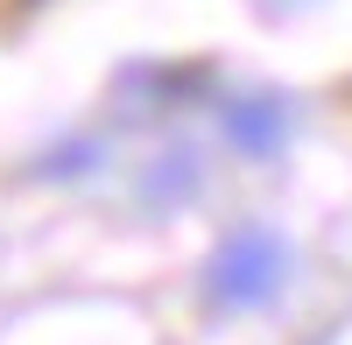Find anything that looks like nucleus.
<instances>
[{
	"label": "nucleus",
	"mask_w": 352,
	"mask_h": 345,
	"mask_svg": "<svg viewBox=\"0 0 352 345\" xmlns=\"http://www.w3.org/2000/svg\"><path fill=\"white\" fill-rule=\"evenodd\" d=\"M282 282H289V247L268 225L226 233L219 254L204 261V296H212V310H261V303L282 296Z\"/></svg>",
	"instance_id": "nucleus-1"
},
{
	"label": "nucleus",
	"mask_w": 352,
	"mask_h": 345,
	"mask_svg": "<svg viewBox=\"0 0 352 345\" xmlns=\"http://www.w3.org/2000/svg\"><path fill=\"white\" fill-rule=\"evenodd\" d=\"M289 134V106L282 99H232L226 106V141L240 155H275Z\"/></svg>",
	"instance_id": "nucleus-2"
}]
</instances>
